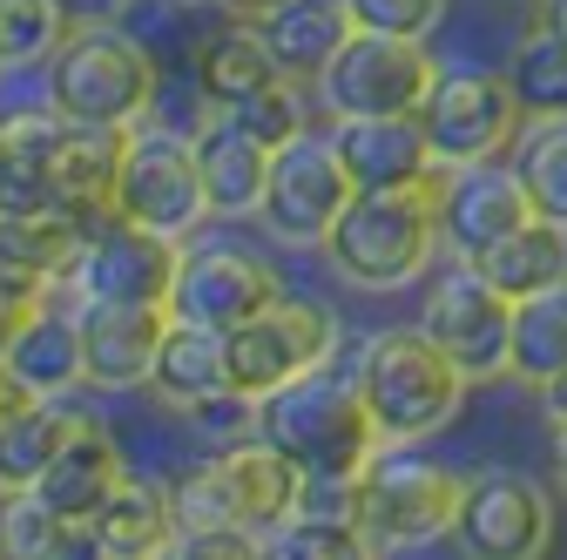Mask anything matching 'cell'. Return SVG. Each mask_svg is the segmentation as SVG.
I'll return each mask as SVG.
<instances>
[{
	"instance_id": "1",
	"label": "cell",
	"mask_w": 567,
	"mask_h": 560,
	"mask_svg": "<svg viewBox=\"0 0 567 560\" xmlns=\"http://www.w3.org/2000/svg\"><path fill=\"white\" fill-rule=\"evenodd\" d=\"M440 250V176L412 189H351L324 237V263L351 291H405Z\"/></svg>"
},
{
	"instance_id": "2",
	"label": "cell",
	"mask_w": 567,
	"mask_h": 560,
	"mask_svg": "<svg viewBox=\"0 0 567 560\" xmlns=\"http://www.w3.org/2000/svg\"><path fill=\"white\" fill-rule=\"evenodd\" d=\"M359 392H365V412L385 446H419L453 426V412L466 405V372L440 352L419 324H392L379 338H365L359 352Z\"/></svg>"
},
{
	"instance_id": "3",
	"label": "cell",
	"mask_w": 567,
	"mask_h": 560,
	"mask_svg": "<svg viewBox=\"0 0 567 560\" xmlns=\"http://www.w3.org/2000/svg\"><path fill=\"white\" fill-rule=\"evenodd\" d=\"M264 439L277 453H291L305 479H359L372 453L385 446L365 412L359 378H338L324 365L264 392Z\"/></svg>"
},
{
	"instance_id": "4",
	"label": "cell",
	"mask_w": 567,
	"mask_h": 560,
	"mask_svg": "<svg viewBox=\"0 0 567 560\" xmlns=\"http://www.w3.org/2000/svg\"><path fill=\"white\" fill-rule=\"evenodd\" d=\"M41 75H48V108L61 122H95V128H135L163 89L156 54L115 21L68 28V41L54 48Z\"/></svg>"
},
{
	"instance_id": "5",
	"label": "cell",
	"mask_w": 567,
	"mask_h": 560,
	"mask_svg": "<svg viewBox=\"0 0 567 560\" xmlns=\"http://www.w3.org/2000/svg\"><path fill=\"white\" fill-rule=\"evenodd\" d=\"M466 494V473L425 459L419 446H379L359 473V540L365 553H412L425 540H446Z\"/></svg>"
},
{
	"instance_id": "6",
	"label": "cell",
	"mask_w": 567,
	"mask_h": 560,
	"mask_svg": "<svg viewBox=\"0 0 567 560\" xmlns=\"http://www.w3.org/2000/svg\"><path fill=\"white\" fill-rule=\"evenodd\" d=\"M520 122L527 108L514 95V75H501V68H440V82L419 102V128L440 169L501 163L520 143Z\"/></svg>"
},
{
	"instance_id": "7",
	"label": "cell",
	"mask_w": 567,
	"mask_h": 560,
	"mask_svg": "<svg viewBox=\"0 0 567 560\" xmlns=\"http://www.w3.org/2000/svg\"><path fill=\"white\" fill-rule=\"evenodd\" d=\"M433 82H440V61H433L425 41L359 28L324 61V75L311 82V95H318V108L331 122H351V115H419V102H425Z\"/></svg>"
},
{
	"instance_id": "8",
	"label": "cell",
	"mask_w": 567,
	"mask_h": 560,
	"mask_svg": "<svg viewBox=\"0 0 567 560\" xmlns=\"http://www.w3.org/2000/svg\"><path fill=\"white\" fill-rule=\"evenodd\" d=\"M338 352V318L318 298H270L257 318L224 331V359H230V385L264 398L277 385H291L318 365H331Z\"/></svg>"
},
{
	"instance_id": "9",
	"label": "cell",
	"mask_w": 567,
	"mask_h": 560,
	"mask_svg": "<svg viewBox=\"0 0 567 560\" xmlns=\"http://www.w3.org/2000/svg\"><path fill=\"white\" fill-rule=\"evenodd\" d=\"M351 203V176L338 163V143L331 135H291L284 149H270V183H264V203H257V224L291 243V250H324L331 224L344 217Z\"/></svg>"
},
{
	"instance_id": "10",
	"label": "cell",
	"mask_w": 567,
	"mask_h": 560,
	"mask_svg": "<svg viewBox=\"0 0 567 560\" xmlns=\"http://www.w3.org/2000/svg\"><path fill=\"white\" fill-rule=\"evenodd\" d=\"M115 217L169 230L183 243L196 237V224L209 217V203H203V176H196V143L189 135L150 128V122L128 128V149H122V169H115Z\"/></svg>"
},
{
	"instance_id": "11",
	"label": "cell",
	"mask_w": 567,
	"mask_h": 560,
	"mask_svg": "<svg viewBox=\"0 0 567 560\" xmlns=\"http://www.w3.org/2000/svg\"><path fill=\"white\" fill-rule=\"evenodd\" d=\"M419 331L433 338L473 385H480V378H501V372H507V338H514V298H507L501 284H486L473 263L453 257V270L425 284Z\"/></svg>"
},
{
	"instance_id": "12",
	"label": "cell",
	"mask_w": 567,
	"mask_h": 560,
	"mask_svg": "<svg viewBox=\"0 0 567 560\" xmlns=\"http://www.w3.org/2000/svg\"><path fill=\"white\" fill-rule=\"evenodd\" d=\"M183 270V237L128 224V217H102L68 270V298H102V304H169Z\"/></svg>"
},
{
	"instance_id": "13",
	"label": "cell",
	"mask_w": 567,
	"mask_h": 560,
	"mask_svg": "<svg viewBox=\"0 0 567 560\" xmlns=\"http://www.w3.org/2000/svg\"><path fill=\"white\" fill-rule=\"evenodd\" d=\"M453 540L466 553H486V560H534L554 547V500L534 473H514V466H486L466 479L460 494V514H453Z\"/></svg>"
},
{
	"instance_id": "14",
	"label": "cell",
	"mask_w": 567,
	"mask_h": 560,
	"mask_svg": "<svg viewBox=\"0 0 567 560\" xmlns=\"http://www.w3.org/2000/svg\"><path fill=\"white\" fill-rule=\"evenodd\" d=\"M270 298H284L270 257L237 250V243H183V270H176V291H169L176 318L230 331V324L257 318Z\"/></svg>"
},
{
	"instance_id": "15",
	"label": "cell",
	"mask_w": 567,
	"mask_h": 560,
	"mask_svg": "<svg viewBox=\"0 0 567 560\" xmlns=\"http://www.w3.org/2000/svg\"><path fill=\"white\" fill-rule=\"evenodd\" d=\"M534 217V196L520 183V169L507 163H473V169H440V243L473 263L501 237H514Z\"/></svg>"
},
{
	"instance_id": "16",
	"label": "cell",
	"mask_w": 567,
	"mask_h": 560,
	"mask_svg": "<svg viewBox=\"0 0 567 560\" xmlns=\"http://www.w3.org/2000/svg\"><path fill=\"white\" fill-rule=\"evenodd\" d=\"M82 324V378L89 392H142L156 365V344L169 331V304H102L75 298Z\"/></svg>"
},
{
	"instance_id": "17",
	"label": "cell",
	"mask_w": 567,
	"mask_h": 560,
	"mask_svg": "<svg viewBox=\"0 0 567 560\" xmlns=\"http://www.w3.org/2000/svg\"><path fill=\"white\" fill-rule=\"evenodd\" d=\"M0 365H8V378L28 392V398H68L82 392V324H75V298L54 291L41 298L8 338H0Z\"/></svg>"
},
{
	"instance_id": "18",
	"label": "cell",
	"mask_w": 567,
	"mask_h": 560,
	"mask_svg": "<svg viewBox=\"0 0 567 560\" xmlns=\"http://www.w3.org/2000/svg\"><path fill=\"white\" fill-rule=\"evenodd\" d=\"M89 243V224H75L68 209H34V217H0V298L8 304H41L68 291Z\"/></svg>"
},
{
	"instance_id": "19",
	"label": "cell",
	"mask_w": 567,
	"mask_h": 560,
	"mask_svg": "<svg viewBox=\"0 0 567 560\" xmlns=\"http://www.w3.org/2000/svg\"><path fill=\"white\" fill-rule=\"evenodd\" d=\"M331 143L351 189H412L440 176L419 115H351V122H331Z\"/></svg>"
},
{
	"instance_id": "20",
	"label": "cell",
	"mask_w": 567,
	"mask_h": 560,
	"mask_svg": "<svg viewBox=\"0 0 567 560\" xmlns=\"http://www.w3.org/2000/svg\"><path fill=\"white\" fill-rule=\"evenodd\" d=\"M128 149V128H95V122H61L54 115V203L75 224L115 217V169Z\"/></svg>"
},
{
	"instance_id": "21",
	"label": "cell",
	"mask_w": 567,
	"mask_h": 560,
	"mask_svg": "<svg viewBox=\"0 0 567 560\" xmlns=\"http://www.w3.org/2000/svg\"><path fill=\"white\" fill-rule=\"evenodd\" d=\"M122 446L109 439V426L102 418H82L75 433H68V446L48 459V473L28 486V494L41 500V507H54L61 520H75V527H89L95 514H102V500L122 486Z\"/></svg>"
},
{
	"instance_id": "22",
	"label": "cell",
	"mask_w": 567,
	"mask_h": 560,
	"mask_svg": "<svg viewBox=\"0 0 567 560\" xmlns=\"http://www.w3.org/2000/svg\"><path fill=\"white\" fill-rule=\"evenodd\" d=\"M196 176H203V203L209 217H257L264 183H270V149L237 122V115H209L196 135Z\"/></svg>"
},
{
	"instance_id": "23",
	"label": "cell",
	"mask_w": 567,
	"mask_h": 560,
	"mask_svg": "<svg viewBox=\"0 0 567 560\" xmlns=\"http://www.w3.org/2000/svg\"><path fill=\"white\" fill-rule=\"evenodd\" d=\"M89 553H109V560L176 553V494H169V479L122 473V486L102 500V514L89 520Z\"/></svg>"
},
{
	"instance_id": "24",
	"label": "cell",
	"mask_w": 567,
	"mask_h": 560,
	"mask_svg": "<svg viewBox=\"0 0 567 560\" xmlns=\"http://www.w3.org/2000/svg\"><path fill=\"white\" fill-rule=\"evenodd\" d=\"M224 466V479H230V500H237V520H244V533L264 547L284 520L298 514V494H305V473H298V459L291 453H277L264 433L257 439H244V446H230V453H209Z\"/></svg>"
},
{
	"instance_id": "25",
	"label": "cell",
	"mask_w": 567,
	"mask_h": 560,
	"mask_svg": "<svg viewBox=\"0 0 567 560\" xmlns=\"http://www.w3.org/2000/svg\"><path fill=\"white\" fill-rule=\"evenodd\" d=\"M230 385V359H224V331L217 324H196V318H176L169 311V331L156 344V365H150V392L176 412L203 405L209 392Z\"/></svg>"
},
{
	"instance_id": "26",
	"label": "cell",
	"mask_w": 567,
	"mask_h": 560,
	"mask_svg": "<svg viewBox=\"0 0 567 560\" xmlns=\"http://www.w3.org/2000/svg\"><path fill=\"white\" fill-rule=\"evenodd\" d=\"M257 28H264V48L277 54V68L298 75V82H318L324 61L359 34L344 0H284V8H270Z\"/></svg>"
},
{
	"instance_id": "27",
	"label": "cell",
	"mask_w": 567,
	"mask_h": 560,
	"mask_svg": "<svg viewBox=\"0 0 567 560\" xmlns=\"http://www.w3.org/2000/svg\"><path fill=\"white\" fill-rule=\"evenodd\" d=\"M284 75L277 68V54L264 48V28L257 21H237L230 14V28H217L203 48H196V95L209 102V108H237V102H250L257 89H270Z\"/></svg>"
},
{
	"instance_id": "28",
	"label": "cell",
	"mask_w": 567,
	"mask_h": 560,
	"mask_svg": "<svg viewBox=\"0 0 567 560\" xmlns=\"http://www.w3.org/2000/svg\"><path fill=\"white\" fill-rule=\"evenodd\" d=\"M54 203V108L0 122V217H34Z\"/></svg>"
},
{
	"instance_id": "29",
	"label": "cell",
	"mask_w": 567,
	"mask_h": 560,
	"mask_svg": "<svg viewBox=\"0 0 567 560\" xmlns=\"http://www.w3.org/2000/svg\"><path fill=\"white\" fill-rule=\"evenodd\" d=\"M82 418L89 412H75L68 398H21L8 418H0V494H28Z\"/></svg>"
},
{
	"instance_id": "30",
	"label": "cell",
	"mask_w": 567,
	"mask_h": 560,
	"mask_svg": "<svg viewBox=\"0 0 567 560\" xmlns=\"http://www.w3.org/2000/svg\"><path fill=\"white\" fill-rule=\"evenodd\" d=\"M473 270L486 284H501L514 304L540 298V291H560L567 284V230L547 224V217H527L514 237H501L486 257H473Z\"/></svg>"
},
{
	"instance_id": "31",
	"label": "cell",
	"mask_w": 567,
	"mask_h": 560,
	"mask_svg": "<svg viewBox=\"0 0 567 560\" xmlns=\"http://www.w3.org/2000/svg\"><path fill=\"white\" fill-rule=\"evenodd\" d=\"M507 372L520 385H547L567 372V284L560 291H540V298H520L514 304V338H507Z\"/></svg>"
},
{
	"instance_id": "32",
	"label": "cell",
	"mask_w": 567,
	"mask_h": 560,
	"mask_svg": "<svg viewBox=\"0 0 567 560\" xmlns=\"http://www.w3.org/2000/svg\"><path fill=\"white\" fill-rule=\"evenodd\" d=\"M0 553L14 560H61V553H89V527L61 520L34 494H0Z\"/></svg>"
},
{
	"instance_id": "33",
	"label": "cell",
	"mask_w": 567,
	"mask_h": 560,
	"mask_svg": "<svg viewBox=\"0 0 567 560\" xmlns=\"http://www.w3.org/2000/svg\"><path fill=\"white\" fill-rule=\"evenodd\" d=\"M514 169H520V183L534 196V217L567 230V115L534 122V135H520V143H514Z\"/></svg>"
},
{
	"instance_id": "34",
	"label": "cell",
	"mask_w": 567,
	"mask_h": 560,
	"mask_svg": "<svg viewBox=\"0 0 567 560\" xmlns=\"http://www.w3.org/2000/svg\"><path fill=\"white\" fill-rule=\"evenodd\" d=\"M514 95H520V108L534 115V122H554V115H567V34H554V28H534L520 48H514Z\"/></svg>"
},
{
	"instance_id": "35",
	"label": "cell",
	"mask_w": 567,
	"mask_h": 560,
	"mask_svg": "<svg viewBox=\"0 0 567 560\" xmlns=\"http://www.w3.org/2000/svg\"><path fill=\"white\" fill-rule=\"evenodd\" d=\"M68 28L54 0H0V68H48Z\"/></svg>"
},
{
	"instance_id": "36",
	"label": "cell",
	"mask_w": 567,
	"mask_h": 560,
	"mask_svg": "<svg viewBox=\"0 0 567 560\" xmlns=\"http://www.w3.org/2000/svg\"><path fill=\"white\" fill-rule=\"evenodd\" d=\"M224 115H237L264 149H284L291 135H305V128H311V95H305V82H298V75H277L270 89H257L250 102H237V108H224Z\"/></svg>"
},
{
	"instance_id": "37",
	"label": "cell",
	"mask_w": 567,
	"mask_h": 560,
	"mask_svg": "<svg viewBox=\"0 0 567 560\" xmlns=\"http://www.w3.org/2000/svg\"><path fill=\"white\" fill-rule=\"evenodd\" d=\"M189 426H196V446L203 453H230V446H244V439L264 433V398L224 385V392H209L203 405H189Z\"/></svg>"
},
{
	"instance_id": "38",
	"label": "cell",
	"mask_w": 567,
	"mask_h": 560,
	"mask_svg": "<svg viewBox=\"0 0 567 560\" xmlns=\"http://www.w3.org/2000/svg\"><path fill=\"white\" fill-rule=\"evenodd\" d=\"M257 553H270V560H351V553H365V540H359V527H331V520L291 514Z\"/></svg>"
},
{
	"instance_id": "39",
	"label": "cell",
	"mask_w": 567,
	"mask_h": 560,
	"mask_svg": "<svg viewBox=\"0 0 567 560\" xmlns=\"http://www.w3.org/2000/svg\"><path fill=\"white\" fill-rule=\"evenodd\" d=\"M351 21L372 28V34H405V41H425L440 21H446V0H344Z\"/></svg>"
},
{
	"instance_id": "40",
	"label": "cell",
	"mask_w": 567,
	"mask_h": 560,
	"mask_svg": "<svg viewBox=\"0 0 567 560\" xmlns=\"http://www.w3.org/2000/svg\"><path fill=\"white\" fill-rule=\"evenodd\" d=\"M54 8H61L68 21H75V28H89V21H115V14L128 8V0H54Z\"/></svg>"
},
{
	"instance_id": "41",
	"label": "cell",
	"mask_w": 567,
	"mask_h": 560,
	"mask_svg": "<svg viewBox=\"0 0 567 560\" xmlns=\"http://www.w3.org/2000/svg\"><path fill=\"white\" fill-rule=\"evenodd\" d=\"M540 405H547V418H554V426H567V372L540 385Z\"/></svg>"
},
{
	"instance_id": "42",
	"label": "cell",
	"mask_w": 567,
	"mask_h": 560,
	"mask_svg": "<svg viewBox=\"0 0 567 560\" xmlns=\"http://www.w3.org/2000/svg\"><path fill=\"white\" fill-rule=\"evenodd\" d=\"M217 8H230L237 21H264L270 8H284V0H217Z\"/></svg>"
},
{
	"instance_id": "43",
	"label": "cell",
	"mask_w": 567,
	"mask_h": 560,
	"mask_svg": "<svg viewBox=\"0 0 567 560\" xmlns=\"http://www.w3.org/2000/svg\"><path fill=\"white\" fill-rule=\"evenodd\" d=\"M540 28H554V34H567V0H540Z\"/></svg>"
},
{
	"instance_id": "44",
	"label": "cell",
	"mask_w": 567,
	"mask_h": 560,
	"mask_svg": "<svg viewBox=\"0 0 567 560\" xmlns=\"http://www.w3.org/2000/svg\"><path fill=\"white\" fill-rule=\"evenodd\" d=\"M21 398H28V392H21V385H14V378H8V365H0V418H8V412H14V405H21Z\"/></svg>"
},
{
	"instance_id": "45",
	"label": "cell",
	"mask_w": 567,
	"mask_h": 560,
	"mask_svg": "<svg viewBox=\"0 0 567 560\" xmlns=\"http://www.w3.org/2000/svg\"><path fill=\"white\" fill-rule=\"evenodd\" d=\"M554 473H560V486H567V426H554Z\"/></svg>"
},
{
	"instance_id": "46",
	"label": "cell",
	"mask_w": 567,
	"mask_h": 560,
	"mask_svg": "<svg viewBox=\"0 0 567 560\" xmlns=\"http://www.w3.org/2000/svg\"><path fill=\"white\" fill-rule=\"evenodd\" d=\"M520 8H540V0H520Z\"/></svg>"
}]
</instances>
